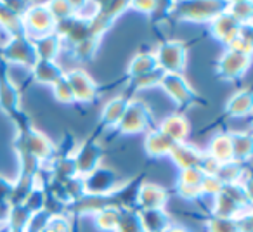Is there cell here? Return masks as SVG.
<instances>
[{
  "label": "cell",
  "instance_id": "obj_1",
  "mask_svg": "<svg viewBox=\"0 0 253 232\" xmlns=\"http://www.w3.org/2000/svg\"><path fill=\"white\" fill-rule=\"evenodd\" d=\"M14 149L16 153H25V155L33 156L45 166L56 156V144L37 128H30L23 134H16Z\"/></svg>",
  "mask_w": 253,
  "mask_h": 232
},
{
  "label": "cell",
  "instance_id": "obj_2",
  "mask_svg": "<svg viewBox=\"0 0 253 232\" xmlns=\"http://www.w3.org/2000/svg\"><path fill=\"white\" fill-rule=\"evenodd\" d=\"M172 14L184 23H210L225 9V2L217 0H198V2H173Z\"/></svg>",
  "mask_w": 253,
  "mask_h": 232
},
{
  "label": "cell",
  "instance_id": "obj_3",
  "mask_svg": "<svg viewBox=\"0 0 253 232\" xmlns=\"http://www.w3.org/2000/svg\"><path fill=\"white\" fill-rule=\"evenodd\" d=\"M151 127V109L141 99H128V104L123 113L116 130L123 135L146 134Z\"/></svg>",
  "mask_w": 253,
  "mask_h": 232
},
{
  "label": "cell",
  "instance_id": "obj_4",
  "mask_svg": "<svg viewBox=\"0 0 253 232\" xmlns=\"http://www.w3.org/2000/svg\"><path fill=\"white\" fill-rule=\"evenodd\" d=\"M0 61H4L5 64H16V66L32 70V66L37 63V54L32 39H28L25 33L9 37L2 45Z\"/></svg>",
  "mask_w": 253,
  "mask_h": 232
},
{
  "label": "cell",
  "instance_id": "obj_5",
  "mask_svg": "<svg viewBox=\"0 0 253 232\" xmlns=\"http://www.w3.org/2000/svg\"><path fill=\"white\" fill-rule=\"evenodd\" d=\"M23 21V33L28 39H39L47 33L56 32V19L52 18L49 7L45 4H30L21 16Z\"/></svg>",
  "mask_w": 253,
  "mask_h": 232
},
{
  "label": "cell",
  "instance_id": "obj_6",
  "mask_svg": "<svg viewBox=\"0 0 253 232\" xmlns=\"http://www.w3.org/2000/svg\"><path fill=\"white\" fill-rule=\"evenodd\" d=\"M156 66L163 73H184L187 64V47L180 40H165L156 47Z\"/></svg>",
  "mask_w": 253,
  "mask_h": 232
},
{
  "label": "cell",
  "instance_id": "obj_7",
  "mask_svg": "<svg viewBox=\"0 0 253 232\" xmlns=\"http://www.w3.org/2000/svg\"><path fill=\"white\" fill-rule=\"evenodd\" d=\"M82 180H84L85 194L88 196H111L123 182L115 170L104 165H99L88 175L82 177Z\"/></svg>",
  "mask_w": 253,
  "mask_h": 232
},
{
  "label": "cell",
  "instance_id": "obj_8",
  "mask_svg": "<svg viewBox=\"0 0 253 232\" xmlns=\"http://www.w3.org/2000/svg\"><path fill=\"white\" fill-rule=\"evenodd\" d=\"M160 87L180 108H189L198 101L196 92L182 73H165L160 81Z\"/></svg>",
  "mask_w": 253,
  "mask_h": 232
},
{
  "label": "cell",
  "instance_id": "obj_9",
  "mask_svg": "<svg viewBox=\"0 0 253 232\" xmlns=\"http://www.w3.org/2000/svg\"><path fill=\"white\" fill-rule=\"evenodd\" d=\"M250 64H252V54H245V52H239V50L227 49V47H225L222 56L218 57L217 73L222 80L236 81L245 77Z\"/></svg>",
  "mask_w": 253,
  "mask_h": 232
},
{
  "label": "cell",
  "instance_id": "obj_10",
  "mask_svg": "<svg viewBox=\"0 0 253 232\" xmlns=\"http://www.w3.org/2000/svg\"><path fill=\"white\" fill-rule=\"evenodd\" d=\"M64 78H66L68 85L73 92L75 102L88 104V102H94L99 97V85L82 68H73L70 71H64Z\"/></svg>",
  "mask_w": 253,
  "mask_h": 232
},
{
  "label": "cell",
  "instance_id": "obj_11",
  "mask_svg": "<svg viewBox=\"0 0 253 232\" xmlns=\"http://www.w3.org/2000/svg\"><path fill=\"white\" fill-rule=\"evenodd\" d=\"M102 156L104 155H102L101 144L94 137L78 144L73 156H71V159L75 163V170H77V175L78 177L88 175L92 170H95L99 165H102Z\"/></svg>",
  "mask_w": 253,
  "mask_h": 232
},
{
  "label": "cell",
  "instance_id": "obj_12",
  "mask_svg": "<svg viewBox=\"0 0 253 232\" xmlns=\"http://www.w3.org/2000/svg\"><path fill=\"white\" fill-rule=\"evenodd\" d=\"M21 108V92L19 87L11 78L7 70V64L0 61V109L5 115H11L12 111Z\"/></svg>",
  "mask_w": 253,
  "mask_h": 232
},
{
  "label": "cell",
  "instance_id": "obj_13",
  "mask_svg": "<svg viewBox=\"0 0 253 232\" xmlns=\"http://www.w3.org/2000/svg\"><path fill=\"white\" fill-rule=\"evenodd\" d=\"M208 26H210L211 37H213L215 40H218L220 43H224L225 47L231 45L239 37V33L243 32V28H245V26L239 25L234 18H231V16L225 12V9L220 14L215 16V18L208 23Z\"/></svg>",
  "mask_w": 253,
  "mask_h": 232
},
{
  "label": "cell",
  "instance_id": "obj_14",
  "mask_svg": "<svg viewBox=\"0 0 253 232\" xmlns=\"http://www.w3.org/2000/svg\"><path fill=\"white\" fill-rule=\"evenodd\" d=\"M142 182H144V175H137L130 180H123L122 186L109 196L113 206L120 211L137 210V194Z\"/></svg>",
  "mask_w": 253,
  "mask_h": 232
},
{
  "label": "cell",
  "instance_id": "obj_15",
  "mask_svg": "<svg viewBox=\"0 0 253 232\" xmlns=\"http://www.w3.org/2000/svg\"><path fill=\"white\" fill-rule=\"evenodd\" d=\"M169 203V193L165 187L155 182H142L137 194V210H158Z\"/></svg>",
  "mask_w": 253,
  "mask_h": 232
},
{
  "label": "cell",
  "instance_id": "obj_16",
  "mask_svg": "<svg viewBox=\"0 0 253 232\" xmlns=\"http://www.w3.org/2000/svg\"><path fill=\"white\" fill-rule=\"evenodd\" d=\"M203 155L205 151H201L200 148H196L194 144L186 141V142H177L169 156L179 170H189V168H198Z\"/></svg>",
  "mask_w": 253,
  "mask_h": 232
},
{
  "label": "cell",
  "instance_id": "obj_17",
  "mask_svg": "<svg viewBox=\"0 0 253 232\" xmlns=\"http://www.w3.org/2000/svg\"><path fill=\"white\" fill-rule=\"evenodd\" d=\"M205 175L198 168L180 170L179 179H177V193L180 197L189 201L201 199V182Z\"/></svg>",
  "mask_w": 253,
  "mask_h": 232
},
{
  "label": "cell",
  "instance_id": "obj_18",
  "mask_svg": "<svg viewBox=\"0 0 253 232\" xmlns=\"http://www.w3.org/2000/svg\"><path fill=\"white\" fill-rule=\"evenodd\" d=\"M115 208L111 204V199L109 196H88L85 194L84 197H80L78 201L71 203L70 206L66 208V215L68 217H85V215H92L94 217L97 211L104 210V208Z\"/></svg>",
  "mask_w": 253,
  "mask_h": 232
},
{
  "label": "cell",
  "instance_id": "obj_19",
  "mask_svg": "<svg viewBox=\"0 0 253 232\" xmlns=\"http://www.w3.org/2000/svg\"><path fill=\"white\" fill-rule=\"evenodd\" d=\"M177 142H173L169 135L160 132L158 128H149L144 137V151L151 158H163L169 156Z\"/></svg>",
  "mask_w": 253,
  "mask_h": 232
},
{
  "label": "cell",
  "instance_id": "obj_20",
  "mask_svg": "<svg viewBox=\"0 0 253 232\" xmlns=\"http://www.w3.org/2000/svg\"><path fill=\"white\" fill-rule=\"evenodd\" d=\"M32 78L40 85H49L52 87L57 80L64 77V70L57 61H42L37 59V63L32 66Z\"/></svg>",
  "mask_w": 253,
  "mask_h": 232
},
{
  "label": "cell",
  "instance_id": "obj_21",
  "mask_svg": "<svg viewBox=\"0 0 253 232\" xmlns=\"http://www.w3.org/2000/svg\"><path fill=\"white\" fill-rule=\"evenodd\" d=\"M158 130L163 132L165 135H169L173 142H186L187 137H189L191 125L186 116L170 115V116H167V118H163Z\"/></svg>",
  "mask_w": 253,
  "mask_h": 232
},
{
  "label": "cell",
  "instance_id": "obj_22",
  "mask_svg": "<svg viewBox=\"0 0 253 232\" xmlns=\"http://www.w3.org/2000/svg\"><path fill=\"white\" fill-rule=\"evenodd\" d=\"M141 224L146 232H167L173 225L172 217L167 213V208L158 210H137Z\"/></svg>",
  "mask_w": 253,
  "mask_h": 232
},
{
  "label": "cell",
  "instance_id": "obj_23",
  "mask_svg": "<svg viewBox=\"0 0 253 232\" xmlns=\"http://www.w3.org/2000/svg\"><path fill=\"white\" fill-rule=\"evenodd\" d=\"M32 42L33 47H35L37 59L42 61H56L59 57L61 49H63V42H61L59 35L56 32L33 39Z\"/></svg>",
  "mask_w": 253,
  "mask_h": 232
},
{
  "label": "cell",
  "instance_id": "obj_24",
  "mask_svg": "<svg viewBox=\"0 0 253 232\" xmlns=\"http://www.w3.org/2000/svg\"><path fill=\"white\" fill-rule=\"evenodd\" d=\"M128 104V97L126 95H116V97L109 99L104 104L101 113V125L102 128H115L118 127L120 120H122L123 113Z\"/></svg>",
  "mask_w": 253,
  "mask_h": 232
},
{
  "label": "cell",
  "instance_id": "obj_25",
  "mask_svg": "<svg viewBox=\"0 0 253 232\" xmlns=\"http://www.w3.org/2000/svg\"><path fill=\"white\" fill-rule=\"evenodd\" d=\"M232 149V161L248 165L253 153V139L248 132H229Z\"/></svg>",
  "mask_w": 253,
  "mask_h": 232
},
{
  "label": "cell",
  "instance_id": "obj_26",
  "mask_svg": "<svg viewBox=\"0 0 253 232\" xmlns=\"http://www.w3.org/2000/svg\"><path fill=\"white\" fill-rule=\"evenodd\" d=\"M253 108V95L248 88H241V90L234 92L229 97L227 104H225V113L232 118H243V116L250 115Z\"/></svg>",
  "mask_w": 253,
  "mask_h": 232
},
{
  "label": "cell",
  "instance_id": "obj_27",
  "mask_svg": "<svg viewBox=\"0 0 253 232\" xmlns=\"http://www.w3.org/2000/svg\"><path fill=\"white\" fill-rule=\"evenodd\" d=\"M208 156H211L213 159H217L220 165L232 161V149H231V139H229V132L224 134H217L215 137H211L210 144L207 148Z\"/></svg>",
  "mask_w": 253,
  "mask_h": 232
},
{
  "label": "cell",
  "instance_id": "obj_28",
  "mask_svg": "<svg viewBox=\"0 0 253 232\" xmlns=\"http://www.w3.org/2000/svg\"><path fill=\"white\" fill-rule=\"evenodd\" d=\"M47 170H49V180L52 182H66L68 179L77 175L73 159L68 156H54L52 161L47 165Z\"/></svg>",
  "mask_w": 253,
  "mask_h": 232
},
{
  "label": "cell",
  "instance_id": "obj_29",
  "mask_svg": "<svg viewBox=\"0 0 253 232\" xmlns=\"http://www.w3.org/2000/svg\"><path fill=\"white\" fill-rule=\"evenodd\" d=\"M156 59L153 52H137L128 63V68H126V75H128V80L132 78H137L141 75H146L149 71L156 70Z\"/></svg>",
  "mask_w": 253,
  "mask_h": 232
},
{
  "label": "cell",
  "instance_id": "obj_30",
  "mask_svg": "<svg viewBox=\"0 0 253 232\" xmlns=\"http://www.w3.org/2000/svg\"><path fill=\"white\" fill-rule=\"evenodd\" d=\"M30 217H32V213H30L23 204H11L7 210V215H5L4 231L25 232Z\"/></svg>",
  "mask_w": 253,
  "mask_h": 232
},
{
  "label": "cell",
  "instance_id": "obj_31",
  "mask_svg": "<svg viewBox=\"0 0 253 232\" xmlns=\"http://www.w3.org/2000/svg\"><path fill=\"white\" fill-rule=\"evenodd\" d=\"M0 32L7 33V37L23 33L21 14L12 11L5 2H0Z\"/></svg>",
  "mask_w": 253,
  "mask_h": 232
},
{
  "label": "cell",
  "instance_id": "obj_32",
  "mask_svg": "<svg viewBox=\"0 0 253 232\" xmlns=\"http://www.w3.org/2000/svg\"><path fill=\"white\" fill-rule=\"evenodd\" d=\"M225 12L234 18L241 26H252L253 23V2L238 0V2H225Z\"/></svg>",
  "mask_w": 253,
  "mask_h": 232
},
{
  "label": "cell",
  "instance_id": "obj_33",
  "mask_svg": "<svg viewBox=\"0 0 253 232\" xmlns=\"http://www.w3.org/2000/svg\"><path fill=\"white\" fill-rule=\"evenodd\" d=\"M99 45H101V39H97V37L85 39V40H82L80 43H77V45L70 47L71 56L77 61H80V63H88V61H92L95 57V54H97V50H99Z\"/></svg>",
  "mask_w": 253,
  "mask_h": 232
},
{
  "label": "cell",
  "instance_id": "obj_34",
  "mask_svg": "<svg viewBox=\"0 0 253 232\" xmlns=\"http://www.w3.org/2000/svg\"><path fill=\"white\" fill-rule=\"evenodd\" d=\"M35 186H39V179L37 177H25V175H18V179L14 180V187H12V194H11V204H23L25 197L32 193V189Z\"/></svg>",
  "mask_w": 253,
  "mask_h": 232
},
{
  "label": "cell",
  "instance_id": "obj_35",
  "mask_svg": "<svg viewBox=\"0 0 253 232\" xmlns=\"http://www.w3.org/2000/svg\"><path fill=\"white\" fill-rule=\"evenodd\" d=\"M246 175H248L246 165L229 161L220 166V170H218V173H217V179H220L222 184H234V182H241Z\"/></svg>",
  "mask_w": 253,
  "mask_h": 232
},
{
  "label": "cell",
  "instance_id": "obj_36",
  "mask_svg": "<svg viewBox=\"0 0 253 232\" xmlns=\"http://www.w3.org/2000/svg\"><path fill=\"white\" fill-rule=\"evenodd\" d=\"M120 213H122V211L111 206L97 211V213L94 215L95 227L102 232H115L116 225H118V220H120Z\"/></svg>",
  "mask_w": 253,
  "mask_h": 232
},
{
  "label": "cell",
  "instance_id": "obj_37",
  "mask_svg": "<svg viewBox=\"0 0 253 232\" xmlns=\"http://www.w3.org/2000/svg\"><path fill=\"white\" fill-rule=\"evenodd\" d=\"M97 14L111 25L120 16H123L126 11H130V2H97Z\"/></svg>",
  "mask_w": 253,
  "mask_h": 232
},
{
  "label": "cell",
  "instance_id": "obj_38",
  "mask_svg": "<svg viewBox=\"0 0 253 232\" xmlns=\"http://www.w3.org/2000/svg\"><path fill=\"white\" fill-rule=\"evenodd\" d=\"M115 232H146L141 224L137 210H125L120 213V220Z\"/></svg>",
  "mask_w": 253,
  "mask_h": 232
},
{
  "label": "cell",
  "instance_id": "obj_39",
  "mask_svg": "<svg viewBox=\"0 0 253 232\" xmlns=\"http://www.w3.org/2000/svg\"><path fill=\"white\" fill-rule=\"evenodd\" d=\"M163 71L160 68L156 70L149 71L146 75H141L137 78H132L130 80V90L134 92H141V90H148V88H153V87H160V81L163 78Z\"/></svg>",
  "mask_w": 253,
  "mask_h": 232
},
{
  "label": "cell",
  "instance_id": "obj_40",
  "mask_svg": "<svg viewBox=\"0 0 253 232\" xmlns=\"http://www.w3.org/2000/svg\"><path fill=\"white\" fill-rule=\"evenodd\" d=\"M45 203H47V196H45V189L43 186L39 182V186H35L32 189V193L25 197L23 201V206L30 211V213H39V211L45 210Z\"/></svg>",
  "mask_w": 253,
  "mask_h": 232
},
{
  "label": "cell",
  "instance_id": "obj_41",
  "mask_svg": "<svg viewBox=\"0 0 253 232\" xmlns=\"http://www.w3.org/2000/svg\"><path fill=\"white\" fill-rule=\"evenodd\" d=\"M18 161H19V173L18 175H25V177H37L39 179L40 173L45 170V165L40 163L37 158L25 153H18Z\"/></svg>",
  "mask_w": 253,
  "mask_h": 232
},
{
  "label": "cell",
  "instance_id": "obj_42",
  "mask_svg": "<svg viewBox=\"0 0 253 232\" xmlns=\"http://www.w3.org/2000/svg\"><path fill=\"white\" fill-rule=\"evenodd\" d=\"M207 232H239L236 218L215 217L211 215L207 222Z\"/></svg>",
  "mask_w": 253,
  "mask_h": 232
},
{
  "label": "cell",
  "instance_id": "obj_43",
  "mask_svg": "<svg viewBox=\"0 0 253 232\" xmlns=\"http://www.w3.org/2000/svg\"><path fill=\"white\" fill-rule=\"evenodd\" d=\"M47 7H49L52 18L56 19V23H63L66 19L73 18V2H66V0H61V2H47Z\"/></svg>",
  "mask_w": 253,
  "mask_h": 232
},
{
  "label": "cell",
  "instance_id": "obj_44",
  "mask_svg": "<svg viewBox=\"0 0 253 232\" xmlns=\"http://www.w3.org/2000/svg\"><path fill=\"white\" fill-rule=\"evenodd\" d=\"M97 2H73V18L80 21H90L97 14Z\"/></svg>",
  "mask_w": 253,
  "mask_h": 232
},
{
  "label": "cell",
  "instance_id": "obj_45",
  "mask_svg": "<svg viewBox=\"0 0 253 232\" xmlns=\"http://www.w3.org/2000/svg\"><path fill=\"white\" fill-rule=\"evenodd\" d=\"M42 232H71V217L66 213L52 215Z\"/></svg>",
  "mask_w": 253,
  "mask_h": 232
},
{
  "label": "cell",
  "instance_id": "obj_46",
  "mask_svg": "<svg viewBox=\"0 0 253 232\" xmlns=\"http://www.w3.org/2000/svg\"><path fill=\"white\" fill-rule=\"evenodd\" d=\"M50 88H52L54 97H56L57 102H61V104H73L75 102L73 92H71L70 85H68V81L64 77L61 78V80H57Z\"/></svg>",
  "mask_w": 253,
  "mask_h": 232
},
{
  "label": "cell",
  "instance_id": "obj_47",
  "mask_svg": "<svg viewBox=\"0 0 253 232\" xmlns=\"http://www.w3.org/2000/svg\"><path fill=\"white\" fill-rule=\"evenodd\" d=\"M64 187V191H66L68 197H70L71 203H75V201H78L80 197L85 196V189H84V180H82V177L75 175L71 177V179H68L66 182H61Z\"/></svg>",
  "mask_w": 253,
  "mask_h": 232
},
{
  "label": "cell",
  "instance_id": "obj_48",
  "mask_svg": "<svg viewBox=\"0 0 253 232\" xmlns=\"http://www.w3.org/2000/svg\"><path fill=\"white\" fill-rule=\"evenodd\" d=\"M224 187V184L220 182V179L217 177H205L203 182H201V197H207V199H213L215 196H218Z\"/></svg>",
  "mask_w": 253,
  "mask_h": 232
},
{
  "label": "cell",
  "instance_id": "obj_49",
  "mask_svg": "<svg viewBox=\"0 0 253 232\" xmlns=\"http://www.w3.org/2000/svg\"><path fill=\"white\" fill-rule=\"evenodd\" d=\"M7 116H9V120H11L12 123H14L16 132H18V134H23V132H26V130H30V128H33L32 120H30L28 113H26L23 108L16 109V111H12L11 115H7Z\"/></svg>",
  "mask_w": 253,
  "mask_h": 232
},
{
  "label": "cell",
  "instance_id": "obj_50",
  "mask_svg": "<svg viewBox=\"0 0 253 232\" xmlns=\"http://www.w3.org/2000/svg\"><path fill=\"white\" fill-rule=\"evenodd\" d=\"M50 217H52V213H49L47 210H42V211H39V213H33L32 217H30L28 224H26L25 232H42Z\"/></svg>",
  "mask_w": 253,
  "mask_h": 232
},
{
  "label": "cell",
  "instance_id": "obj_51",
  "mask_svg": "<svg viewBox=\"0 0 253 232\" xmlns=\"http://www.w3.org/2000/svg\"><path fill=\"white\" fill-rule=\"evenodd\" d=\"M220 166L222 165L217 161V159H213L211 156H208L207 153H205L203 158H201V161H200V165H198V170H200L205 177H217Z\"/></svg>",
  "mask_w": 253,
  "mask_h": 232
},
{
  "label": "cell",
  "instance_id": "obj_52",
  "mask_svg": "<svg viewBox=\"0 0 253 232\" xmlns=\"http://www.w3.org/2000/svg\"><path fill=\"white\" fill-rule=\"evenodd\" d=\"M12 187H14V180L0 175V206H9V203H11Z\"/></svg>",
  "mask_w": 253,
  "mask_h": 232
},
{
  "label": "cell",
  "instance_id": "obj_53",
  "mask_svg": "<svg viewBox=\"0 0 253 232\" xmlns=\"http://www.w3.org/2000/svg\"><path fill=\"white\" fill-rule=\"evenodd\" d=\"M236 224H238L239 232H253V217H252V208L241 211L236 217Z\"/></svg>",
  "mask_w": 253,
  "mask_h": 232
},
{
  "label": "cell",
  "instance_id": "obj_54",
  "mask_svg": "<svg viewBox=\"0 0 253 232\" xmlns=\"http://www.w3.org/2000/svg\"><path fill=\"white\" fill-rule=\"evenodd\" d=\"M160 4L158 2H130V9H134L135 12H141V14L151 16L158 11Z\"/></svg>",
  "mask_w": 253,
  "mask_h": 232
},
{
  "label": "cell",
  "instance_id": "obj_55",
  "mask_svg": "<svg viewBox=\"0 0 253 232\" xmlns=\"http://www.w3.org/2000/svg\"><path fill=\"white\" fill-rule=\"evenodd\" d=\"M167 232H191V231H187V229L180 227V225H172V227H170Z\"/></svg>",
  "mask_w": 253,
  "mask_h": 232
},
{
  "label": "cell",
  "instance_id": "obj_56",
  "mask_svg": "<svg viewBox=\"0 0 253 232\" xmlns=\"http://www.w3.org/2000/svg\"><path fill=\"white\" fill-rule=\"evenodd\" d=\"M2 231H4V229H2V227H0V232H2Z\"/></svg>",
  "mask_w": 253,
  "mask_h": 232
},
{
  "label": "cell",
  "instance_id": "obj_57",
  "mask_svg": "<svg viewBox=\"0 0 253 232\" xmlns=\"http://www.w3.org/2000/svg\"><path fill=\"white\" fill-rule=\"evenodd\" d=\"M2 232H11V231H2Z\"/></svg>",
  "mask_w": 253,
  "mask_h": 232
}]
</instances>
